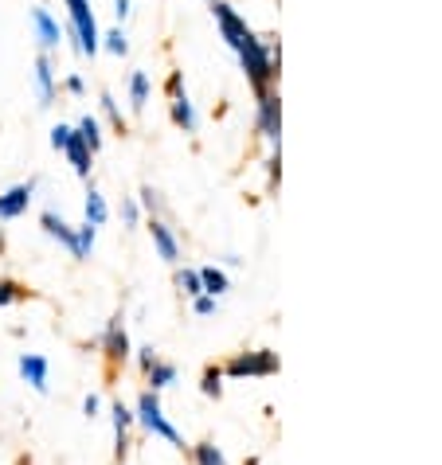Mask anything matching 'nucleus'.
Wrapping results in <instances>:
<instances>
[{"instance_id":"1","label":"nucleus","mask_w":442,"mask_h":465,"mask_svg":"<svg viewBox=\"0 0 442 465\" xmlns=\"http://www.w3.org/2000/svg\"><path fill=\"white\" fill-rule=\"evenodd\" d=\"M239 59H243L246 79H251L258 90H266L270 79H275V71H278V51H270V47L251 32V35H246V40L239 44Z\"/></svg>"},{"instance_id":"2","label":"nucleus","mask_w":442,"mask_h":465,"mask_svg":"<svg viewBox=\"0 0 442 465\" xmlns=\"http://www.w3.org/2000/svg\"><path fill=\"white\" fill-rule=\"evenodd\" d=\"M67 5V16H71V35H75V47L83 55H95L102 35H98V24H95V12H90V0H63Z\"/></svg>"},{"instance_id":"3","label":"nucleus","mask_w":442,"mask_h":465,"mask_svg":"<svg viewBox=\"0 0 442 465\" xmlns=\"http://www.w3.org/2000/svg\"><path fill=\"white\" fill-rule=\"evenodd\" d=\"M134 419H141V426H146L149 434H157V438H165V442H173V446L185 450V442H180V434H176V426L165 419L157 391H141V399H137V415H134Z\"/></svg>"},{"instance_id":"4","label":"nucleus","mask_w":442,"mask_h":465,"mask_svg":"<svg viewBox=\"0 0 442 465\" xmlns=\"http://www.w3.org/2000/svg\"><path fill=\"white\" fill-rule=\"evenodd\" d=\"M278 371V356L258 348V352H239L224 364V376H275Z\"/></svg>"},{"instance_id":"5","label":"nucleus","mask_w":442,"mask_h":465,"mask_svg":"<svg viewBox=\"0 0 442 465\" xmlns=\"http://www.w3.org/2000/svg\"><path fill=\"white\" fill-rule=\"evenodd\" d=\"M212 16H216V24H219V32H224V40L239 51V44L251 35V28L239 20V12L227 5V0H212Z\"/></svg>"},{"instance_id":"6","label":"nucleus","mask_w":442,"mask_h":465,"mask_svg":"<svg viewBox=\"0 0 442 465\" xmlns=\"http://www.w3.org/2000/svg\"><path fill=\"white\" fill-rule=\"evenodd\" d=\"M102 352H106L110 368H122L129 360V337H126V325H122V313L110 317L106 332H102Z\"/></svg>"},{"instance_id":"7","label":"nucleus","mask_w":442,"mask_h":465,"mask_svg":"<svg viewBox=\"0 0 442 465\" xmlns=\"http://www.w3.org/2000/svg\"><path fill=\"white\" fill-rule=\"evenodd\" d=\"M32 196H35V180H24V184L8 188L5 196H0V219L24 215V212H28V203H32Z\"/></svg>"},{"instance_id":"8","label":"nucleus","mask_w":442,"mask_h":465,"mask_svg":"<svg viewBox=\"0 0 442 465\" xmlns=\"http://www.w3.org/2000/svg\"><path fill=\"white\" fill-rule=\"evenodd\" d=\"M258 125L270 141H278V129H282V114H278V94L275 90H258Z\"/></svg>"},{"instance_id":"9","label":"nucleus","mask_w":442,"mask_h":465,"mask_svg":"<svg viewBox=\"0 0 442 465\" xmlns=\"http://www.w3.org/2000/svg\"><path fill=\"white\" fill-rule=\"evenodd\" d=\"M32 28H35V40L44 44V51L59 47V35H63V32H59V24H55V16H51L47 8H40V5L32 8Z\"/></svg>"},{"instance_id":"10","label":"nucleus","mask_w":442,"mask_h":465,"mask_svg":"<svg viewBox=\"0 0 442 465\" xmlns=\"http://www.w3.org/2000/svg\"><path fill=\"white\" fill-rule=\"evenodd\" d=\"M110 415H114V434H118V450H114V454H118V461H122L126 450H129V426H134V411H129L118 399V403L110 407Z\"/></svg>"},{"instance_id":"11","label":"nucleus","mask_w":442,"mask_h":465,"mask_svg":"<svg viewBox=\"0 0 442 465\" xmlns=\"http://www.w3.org/2000/svg\"><path fill=\"white\" fill-rule=\"evenodd\" d=\"M20 376L28 380L35 391H47V360L35 356V352H24L20 356Z\"/></svg>"},{"instance_id":"12","label":"nucleus","mask_w":442,"mask_h":465,"mask_svg":"<svg viewBox=\"0 0 442 465\" xmlns=\"http://www.w3.org/2000/svg\"><path fill=\"white\" fill-rule=\"evenodd\" d=\"M35 94H40V106H51V98H55V71H51L47 55L35 59Z\"/></svg>"},{"instance_id":"13","label":"nucleus","mask_w":442,"mask_h":465,"mask_svg":"<svg viewBox=\"0 0 442 465\" xmlns=\"http://www.w3.org/2000/svg\"><path fill=\"white\" fill-rule=\"evenodd\" d=\"M149 231H153V242H157V251H161L165 262H176V258H180V247H176V235L168 231V223H161V219H153Z\"/></svg>"},{"instance_id":"14","label":"nucleus","mask_w":442,"mask_h":465,"mask_svg":"<svg viewBox=\"0 0 442 465\" xmlns=\"http://www.w3.org/2000/svg\"><path fill=\"white\" fill-rule=\"evenodd\" d=\"M63 153H67V157H71L75 173H79V176H90V157H95V153H90V145H86V141L79 137V129H75V134H71V141H67V149H63Z\"/></svg>"},{"instance_id":"15","label":"nucleus","mask_w":442,"mask_h":465,"mask_svg":"<svg viewBox=\"0 0 442 465\" xmlns=\"http://www.w3.org/2000/svg\"><path fill=\"white\" fill-rule=\"evenodd\" d=\"M40 223H44L47 235H51V239H59L67 251L75 247V227H71V223H63V219H59L55 212H44V215H40Z\"/></svg>"},{"instance_id":"16","label":"nucleus","mask_w":442,"mask_h":465,"mask_svg":"<svg viewBox=\"0 0 442 465\" xmlns=\"http://www.w3.org/2000/svg\"><path fill=\"white\" fill-rule=\"evenodd\" d=\"M173 122L185 129V134H192V129H196V110H192L188 94H173Z\"/></svg>"},{"instance_id":"17","label":"nucleus","mask_w":442,"mask_h":465,"mask_svg":"<svg viewBox=\"0 0 442 465\" xmlns=\"http://www.w3.org/2000/svg\"><path fill=\"white\" fill-rule=\"evenodd\" d=\"M146 102H149V74L146 71H134V74H129V106L146 110Z\"/></svg>"},{"instance_id":"18","label":"nucleus","mask_w":442,"mask_h":465,"mask_svg":"<svg viewBox=\"0 0 442 465\" xmlns=\"http://www.w3.org/2000/svg\"><path fill=\"white\" fill-rule=\"evenodd\" d=\"M106 215H110V208H106V200H102V192L90 188L86 192V223L90 227H102V223H106Z\"/></svg>"},{"instance_id":"19","label":"nucleus","mask_w":442,"mask_h":465,"mask_svg":"<svg viewBox=\"0 0 442 465\" xmlns=\"http://www.w3.org/2000/svg\"><path fill=\"white\" fill-rule=\"evenodd\" d=\"M200 282H204V293H207V297L227 293V274H224V270H216V266H204V270H200Z\"/></svg>"},{"instance_id":"20","label":"nucleus","mask_w":442,"mask_h":465,"mask_svg":"<svg viewBox=\"0 0 442 465\" xmlns=\"http://www.w3.org/2000/svg\"><path fill=\"white\" fill-rule=\"evenodd\" d=\"M146 380L153 383L149 391H161V387H168V383L176 380V368H173V364H165V360H157V364H153V368L146 371Z\"/></svg>"},{"instance_id":"21","label":"nucleus","mask_w":442,"mask_h":465,"mask_svg":"<svg viewBox=\"0 0 442 465\" xmlns=\"http://www.w3.org/2000/svg\"><path fill=\"white\" fill-rule=\"evenodd\" d=\"M90 251H95V227H90V223L75 227V247H71V254L75 258H90Z\"/></svg>"},{"instance_id":"22","label":"nucleus","mask_w":442,"mask_h":465,"mask_svg":"<svg viewBox=\"0 0 442 465\" xmlns=\"http://www.w3.org/2000/svg\"><path fill=\"white\" fill-rule=\"evenodd\" d=\"M24 297H32V290H24L20 282H12V278H0V309L16 305V302H24Z\"/></svg>"},{"instance_id":"23","label":"nucleus","mask_w":442,"mask_h":465,"mask_svg":"<svg viewBox=\"0 0 442 465\" xmlns=\"http://www.w3.org/2000/svg\"><path fill=\"white\" fill-rule=\"evenodd\" d=\"M192 461H196V465H227V458L219 454L212 442H196V446H192Z\"/></svg>"},{"instance_id":"24","label":"nucleus","mask_w":442,"mask_h":465,"mask_svg":"<svg viewBox=\"0 0 442 465\" xmlns=\"http://www.w3.org/2000/svg\"><path fill=\"white\" fill-rule=\"evenodd\" d=\"M200 391H204V395H212V399L224 395V368H207V371H204V380H200Z\"/></svg>"},{"instance_id":"25","label":"nucleus","mask_w":442,"mask_h":465,"mask_svg":"<svg viewBox=\"0 0 442 465\" xmlns=\"http://www.w3.org/2000/svg\"><path fill=\"white\" fill-rule=\"evenodd\" d=\"M79 137L90 145V153H95L102 145V125H98V118H90V114H86V118L79 122Z\"/></svg>"},{"instance_id":"26","label":"nucleus","mask_w":442,"mask_h":465,"mask_svg":"<svg viewBox=\"0 0 442 465\" xmlns=\"http://www.w3.org/2000/svg\"><path fill=\"white\" fill-rule=\"evenodd\" d=\"M176 286H180V290H185L188 297H200V293H204L200 270H180V274H176Z\"/></svg>"},{"instance_id":"27","label":"nucleus","mask_w":442,"mask_h":465,"mask_svg":"<svg viewBox=\"0 0 442 465\" xmlns=\"http://www.w3.org/2000/svg\"><path fill=\"white\" fill-rule=\"evenodd\" d=\"M102 114L114 122V129H126V118H122V110H118V102H114V94H102Z\"/></svg>"},{"instance_id":"28","label":"nucleus","mask_w":442,"mask_h":465,"mask_svg":"<svg viewBox=\"0 0 442 465\" xmlns=\"http://www.w3.org/2000/svg\"><path fill=\"white\" fill-rule=\"evenodd\" d=\"M102 40H106V47L114 51V55H126V51H129V44H126V32H122V28L106 32V35H102Z\"/></svg>"},{"instance_id":"29","label":"nucleus","mask_w":442,"mask_h":465,"mask_svg":"<svg viewBox=\"0 0 442 465\" xmlns=\"http://www.w3.org/2000/svg\"><path fill=\"white\" fill-rule=\"evenodd\" d=\"M71 134H75V129H71V125H55V129H51V145H55V149H67V141H71Z\"/></svg>"},{"instance_id":"30","label":"nucleus","mask_w":442,"mask_h":465,"mask_svg":"<svg viewBox=\"0 0 442 465\" xmlns=\"http://www.w3.org/2000/svg\"><path fill=\"white\" fill-rule=\"evenodd\" d=\"M192 309H196L200 317H207V313H216V297H207V293H200L196 302H192Z\"/></svg>"},{"instance_id":"31","label":"nucleus","mask_w":442,"mask_h":465,"mask_svg":"<svg viewBox=\"0 0 442 465\" xmlns=\"http://www.w3.org/2000/svg\"><path fill=\"white\" fill-rule=\"evenodd\" d=\"M168 94H185V79H180V71L168 74Z\"/></svg>"},{"instance_id":"32","label":"nucleus","mask_w":442,"mask_h":465,"mask_svg":"<svg viewBox=\"0 0 442 465\" xmlns=\"http://www.w3.org/2000/svg\"><path fill=\"white\" fill-rule=\"evenodd\" d=\"M141 203H146V208L153 212V208H157L161 200H157V192H153V188H141Z\"/></svg>"},{"instance_id":"33","label":"nucleus","mask_w":442,"mask_h":465,"mask_svg":"<svg viewBox=\"0 0 442 465\" xmlns=\"http://www.w3.org/2000/svg\"><path fill=\"white\" fill-rule=\"evenodd\" d=\"M137 360H141V368L149 371L153 364H157V352H153V348H141V356H137Z\"/></svg>"},{"instance_id":"34","label":"nucleus","mask_w":442,"mask_h":465,"mask_svg":"<svg viewBox=\"0 0 442 465\" xmlns=\"http://www.w3.org/2000/svg\"><path fill=\"white\" fill-rule=\"evenodd\" d=\"M122 215H126V223H137V203L126 200V203H122Z\"/></svg>"},{"instance_id":"35","label":"nucleus","mask_w":442,"mask_h":465,"mask_svg":"<svg viewBox=\"0 0 442 465\" xmlns=\"http://www.w3.org/2000/svg\"><path fill=\"white\" fill-rule=\"evenodd\" d=\"M98 407H102V403H98V395H86V403H83L86 419H95V415H98Z\"/></svg>"},{"instance_id":"36","label":"nucleus","mask_w":442,"mask_h":465,"mask_svg":"<svg viewBox=\"0 0 442 465\" xmlns=\"http://www.w3.org/2000/svg\"><path fill=\"white\" fill-rule=\"evenodd\" d=\"M67 90H71V94H83V79H79V74H71V79H67Z\"/></svg>"},{"instance_id":"37","label":"nucleus","mask_w":442,"mask_h":465,"mask_svg":"<svg viewBox=\"0 0 442 465\" xmlns=\"http://www.w3.org/2000/svg\"><path fill=\"white\" fill-rule=\"evenodd\" d=\"M114 12H118V20L129 16V0H114Z\"/></svg>"},{"instance_id":"38","label":"nucleus","mask_w":442,"mask_h":465,"mask_svg":"<svg viewBox=\"0 0 442 465\" xmlns=\"http://www.w3.org/2000/svg\"><path fill=\"white\" fill-rule=\"evenodd\" d=\"M0 254H5V235H0Z\"/></svg>"}]
</instances>
